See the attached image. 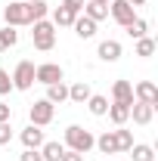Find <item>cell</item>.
Returning <instances> with one entry per match:
<instances>
[{"label":"cell","mask_w":158,"mask_h":161,"mask_svg":"<svg viewBox=\"0 0 158 161\" xmlns=\"http://www.w3.org/2000/svg\"><path fill=\"white\" fill-rule=\"evenodd\" d=\"M65 149H71V152H81V155H87L93 146H96V136L90 133V130H84L81 124H71V127H65V142H62Z\"/></svg>","instance_id":"cell-1"},{"label":"cell","mask_w":158,"mask_h":161,"mask_svg":"<svg viewBox=\"0 0 158 161\" xmlns=\"http://www.w3.org/2000/svg\"><path fill=\"white\" fill-rule=\"evenodd\" d=\"M3 22L9 28H22V25H34V16H31V3L28 0H13L3 6Z\"/></svg>","instance_id":"cell-2"},{"label":"cell","mask_w":158,"mask_h":161,"mask_svg":"<svg viewBox=\"0 0 158 161\" xmlns=\"http://www.w3.org/2000/svg\"><path fill=\"white\" fill-rule=\"evenodd\" d=\"M34 31H31V40H34V50H40V53H50L53 47H56V25L47 19H40L31 25Z\"/></svg>","instance_id":"cell-3"},{"label":"cell","mask_w":158,"mask_h":161,"mask_svg":"<svg viewBox=\"0 0 158 161\" xmlns=\"http://www.w3.org/2000/svg\"><path fill=\"white\" fill-rule=\"evenodd\" d=\"M34 87V62L31 59H22L16 65V71H13V90H31Z\"/></svg>","instance_id":"cell-4"},{"label":"cell","mask_w":158,"mask_h":161,"mask_svg":"<svg viewBox=\"0 0 158 161\" xmlns=\"http://www.w3.org/2000/svg\"><path fill=\"white\" fill-rule=\"evenodd\" d=\"M53 115H56V105L47 102V99H34L31 108H28V118H31L34 127H47V124L53 121Z\"/></svg>","instance_id":"cell-5"},{"label":"cell","mask_w":158,"mask_h":161,"mask_svg":"<svg viewBox=\"0 0 158 161\" xmlns=\"http://www.w3.org/2000/svg\"><path fill=\"white\" fill-rule=\"evenodd\" d=\"M34 80L43 84V87H50V84L65 80V71H62V65H56V62H40V65H34Z\"/></svg>","instance_id":"cell-6"},{"label":"cell","mask_w":158,"mask_h":161,"mask_svg":"<svg viewBox=\"0 0 158 161\" xmlns=\"http://www.w3.org/2000/svg\"><path fill=\"white\" fill-rule=\"evenodd\" d=\"M109 16L118 22V25H124V28H127L130 22L137 19V9H133L127 0H112V3H109Z\"/></svg>","instance_id":"cell-7"},{"label":"cell","mask_w":158,"mask_h":161,"mask_svg":"<svg viewBox=\"0 0 158 161\" xmlns=\"http://www.w3.org/2000/svg\"><path fill=\"white\" fill-rule=\"evenodd\" d=\"M133 99L137 102H149V105L158 108V87L152 80H139L137 87H133Z\"/></svg>","instance_id":"cell-8"},{"label":"cell","mask_w":158,"mask_h":161,"mask_svg":"<svg viewBox=\"0 0 158 161\" xmlns=\"http://www.w3.org/2000/svg\"><path fill=\"white\" fill-rule=\"evenodd\" d=\"M130 118H133V124H139V127L152 124V118H155V105H149V102H137V99H133V105H130Z\"/></svg>","instance_id":"cell-9"},{"label":"cell","mask_w":158,"mask_h":161,"mask_svg":"<svg viewBox=\"0 0 158 161\" xmlns=\"http://www.w3.org/2000/svg\"><path fill=\"white\" fill-rule=\"evenodd\" d=\"M112 102L133 105V84H130V80H115V84H112Z\"/></svg>","instance_id":"cell-10"},{"label":"cell","mask_w":158,"mask_h":161,"mask_svg":"<svg viewBox=\"0 0 158 161\" xmlns=\"http://www.w3.org/2000/svg\"><path fill=\"white\" fill-rule=\"evenodd\" d=\"M22 142H25V149H40L47 136H43V127H34V124H28L25 130H22Z\"/></svg>","instance_id":"cell-11"},{"label":"cell","mask_w":158,"mask_h":161,"mask_svg":"<svg viewBox=\"0 0 158 161\" xmlns=\"http://www.w3.org/2000/svg\"><path fill=\"white\" fill-rule=\"evenodd\" d=\"M121 53H124V50H121L118 40H102V43H99V50H96V56H99L102 62H118Z\"/></svg>","instance_id":"cell-12"},{"label":"cell","mask_w":158,"mask_h":161,"mask_svg":"<svg viewBox=\"0 0 158 161\" xmlns=\"http://www.w3.org/2000/svg\"><path fill=\"white\" fill-rule=\"evenodd\" d=\"M105 115L112 118V124L124 127V124L130 121V105H124V102H109V112H105Z\"/></svg>","instance_id":"cell-13"},{"label":"cell","mask_w":158,"mask_h":161,"mask_svg":"<svg viewBox=\"0 0 158 161\" xmlns=\"http://www.w3.org/2000/svg\"><path fill=\"white\" fill-rule=\"evenodd\" d=\"M71 28H75V34H78L81 40H90L93 34H96V22L87 19V16H78V19L71 22Z\"/></svg>","instance_id":"cell-14"},{"label":"cell","mask_w":158,"mask_h":161,"mask_svg":"<svg viewBox=\"0 0 158 161\" xmlns=\"http://www.w3.org/2000/svg\"><path fill=\"white\" fill-rule=\"evenodd\" d=\"M96 149L102 152V155H115V152H118L115 130H105V133H99V136H96Z\"/></svg>","instance_id":"cell-15"},{"label":"cell","mask_w":158,"mask_h":161,"mask_svg":"<svg viewBox=\"0 0 158 161\" xmlns=\"http://www.w3.org/2000/svg\"><path fill=\"white\" fill-rule=\"evenodd\" d=\"M90 93H93V90H90V84H87V80H78V84H71V87H68V99L78 102V105H84V102L90 99Z\"/></svg>","instance_id":"cell-16"},{"label":"cell","mask_w":158,"mask_h":161,"mask_svg":"<svg viewBox=\"0 0 158 161\" xmlns=\"http://www.w3.org/2000/svg\"><path fill=\"white\" fill-rule=\"evenodd\" d=\"M43 99H47V102H53V105H62V102H68V87H65L62 80H59V84H50Z\"/></svg>","instance_id":"cell-17"},{"label":"cell","mask_w":158,"mask_h":161,"mask_svg":"<svg viewBox=\"0 0 158 161\" xmlns=\"http://www.w3.org/2000/svg\"><path fill=\"white\" fill-rule=\"evenodd\" d=\"M81 13H84L87 19H93V22H96V25H99V22H102V19H109V6H102V3H93V0H87Z\"/></svg>","instance_id":"cell-18"},{"label":"cell","mask_w":158,"mask_h":161,"mask_svg":"<svg viewBox=\"0 0 158 161\" xmlns=\"http://www.w3.org/2000/svg\"><path fill=\"white\" fill-rule=\"evenodd\" d=\"M62 152H65V146L56 142V140H47L43 146H40V158H43V161H59Z\"/></svg>","instance_id":"cell-19"},{"label":"cell","mask_w":158,"mask_h":161,"mask_svg":"<svg viewBox=\"0 0 158 161\" xmlns=\"http://www.w3.org/2000/svg\"><path fill=\"white\" fill-rule=\"evenodd\" d=\"M87 108H90V115H96V118H102L105 112H109V96H99V93H90V99L84 102Z\"/></svg>","instance_id":"cell-20"},{"label":"cell","mask_w":158,"mask_h":161,"mask_svg":"<svg viewBox=\"0 0 158 161\" xmlns=\"http://www.w3.org/2000/svg\"><path fill=\"white\" fill-rule=\"evenodd\" d=\"M16 43H19V31H16V28H9V25H3V28H0V53L13 50Z\"/></svg>","instance_id":"cell-21"},{"label":"cell","mask_w":158,"mask_h":161,"mask_svg":"<svg viewBox=\"0 0 158 161\" xmlns=\"http://www.w3.org/2000/svg\"><path fill=\"white\" fill-rule=\"evenodd\" d=\"M130 158L133 161H155V149L146 146V142H133L130 146Z\"/></svg>","instance_id":"cell-22"},{"label":"cell","mask_w":158,"mask_h":161,"mask_svg":"<svg viewBox=\"0 0 158 161\" xmlns=\"http://www.w3.org/2000/svg\"><path fill=\"white\" fill-rule=\"evenodd\" d=\"M75 19H78V16H75L68 6H56V9H53V25H56V28H59V25H71Z\"/></svg>","instance_id":"cell-23"},{"label":"cell","mask_w":158,"mask_h":161,"mask_svg":"<svg viewBox=\"0 0 158 161\" xmlns=\"http://www.w3.org/2000/svg\"><path fill=\"white\" fill-rule=\"evenodd\" d=\"M146 31H149V22H146V19H139V16H137L133 22H130V25H127V34H130L133 40L146 37Z\"/></svg>","instance_id":"cell-24"},{"label":"cell","mask_w":158,"mask_h":161,"mask_svg":"<svg viewBox=\"0 0 158 161\" xmlns=\"http://www.w3.org/2000/svg\"><path fill=\"white\" fill-rule=\"evenodd\" d=\"M115 140H118V152H130V146H133V133H130V130L118 127V130H115Z\"/></svg>","instance_id":"cell-25"},{"label":"cell","mask_w":158,"mask_h":161,"mask_svg":"<svg viewBox=\"0 0 158 161\" xmlns=\"http://www.w3.org/2000/svg\"><path fill=\"white\" fill-rule=\"evenodd\" d=\"M152 53H155V40L149 37V34H146V37H139V40H137V56H143V59H149Z\"/></svg>","instance_id":"cell-26"},{"label":"cell","mask_w":158,"mask_h":161,"mask_svg":"<svg viewBox=\"0 0 158 161\" xmlns=\"http://www.w3.org/2000/svg\"><path fill=\"white\" fill-rule=\"evenodd\" d=\"M9 90H13V78H9L6 68H0V96H6Z\"/></svg>","instance_id":"cell-27"},{"label":"cell","mask_w":158,"mask_h":161,"mask_svg":"<svg viewBox=\"0 0 158 161\" xmlns=\"http://www.w3.org/2000/svg\"><path fill=\"white\" fill-rule=\"evenodd\" d=\"M13 142V127H9V121H3L0 124V146H9Z\"/></svg>","instance_id":"cell-28"},{"label":"cell","mask_w":158,"mask_h":161,"mask_svg":"<svg viewBox=\"0 0 158 161\" xmlns=\"http://www.w3.org/2000/svg\"><path fill=\"white\" fill-rule=\"evenodd\" d=\"M19 161H43V158H40V149H25L19 155Z\"/></svg>","instance_id":"cell-29"},{"label":"cell","mask_w":158,"mask_h":161,"mask_svg":"<svg viewBox=\"0 0 158 161\" xmlns=\"http://www.w3.org/2000/svg\"><path fill=\"white\" fill-rule=\"evenodd\" d=\"M84 3H87V0H62V6H68V9L75 13V16H81V9H84Z\"/></svg>","instance_id":"cell-30"},{"label":"cell","mask_w":158,"mask_h":161,"mask_svg":"<svg viewBox=\"0 0 158 161\" xmlns=\"http://www.w3.org/2000/svg\"><path fill=\"white\" fill-rule=\"evenodd\" d=\"M59 161H84V155H81V152H71V149H65Z\"/></svg>","instance_id":"cell-31"},{"label":"cell","mask_w":158,"mask_h":161,"mask_svg":"<svg viewBox=\"0 0 158 161\" xmlns=\"http://www.w3.org/2000/svg\"><path fill=\"white\" fill-rule=\"evenodd\" d=\"M9 118H13V108H9L6 102H0V124H3V121H9Z\"/></svg>","instance_id":"cell-32"},{"label":"cell","mask_w":158,"mask_h":161,"mask_svg":"<svg viewBox=\"0 0 158 161\" xmlns=\"http://www.w3.org/2000/svg\"><path fill=\"white\" fill-rule=\"evenodd\" d=\"M127 3H130V6L137 9V6H143V3H146V0H127Z\"/></svg>","instance_id":"cell-33"},{"label":"cell","mask_w":158,"mask_h":161,"mask_svg":"<svg viewBox=\"0 0 158 161\" xmlns=\"http://www.w3.org/2000/svg\"><path fill=\"white\" fill-rule=\"evenodd\" d=\"M93 3H102V6H109V3H112V0H93Z\"/></svg>","instance_id":"cell-34"}]
</instances>
